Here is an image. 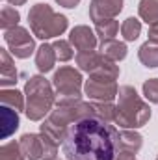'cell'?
I'll return each instance as SVG.
<instances>
[{
	"instance_id": "6da1fadb",
	"label": "cell",
	"mask_w": 158,
	"mask_h": 160,
	"mask_svg": "<svg viewBox=\"0 0 158 160\" xmlns=\"http://www.w3.org/2000/svg\"><path fill=\"white\" fill-rule=\"evenodd\" d=\"M119 130L99 118H86L73 123L63 142L67 160H116Z\"/></svg>"
},
{
	"instance_id": "7a4b0ae2",
	"label": "cell",
	"mask_w": 158,
	"mask_h": 160,
	"mask_svg": "<svg viewBox=\"0 0 158 160\" xmlns=\"http://www.w3.org/2000/svg\"><path fill=\"white\" fill-rule=\"evenodd\" d=\"M86 118H97L93 102H84L82 99H56L54 110L39 127L41 132L52 138L56 143H63L69 127Z\"/></svg>"
},
{
	"instance_id": "3957f363",
	"label": "cell",
	"mask_w": 158,
	"mask_h": 160,
	"mask_svg": "<svg viewBox=\"0 0 158 160\" xmlns=\"http://www.w3.org/2000/svg\"><path fill=\"white\" fill-rule=\"evenodd\" d=\"M151 119L149 104L138 95L132 86H121L116 104V125L121 128H141Z\"/></svg>"
},
{
	"instance_id": "277c9868",
	"label": "cell",
	"mask_w": 158,
	"mask_h": 160,
	"mask_svg": "<svg viewBox=\"0 0 158 160\" xmlns=\"http://www.w3.org/2000/svg\"><path fill=\"white\" fill-rule=\"evenodd\" d=\"M54 86L43 75L30 77L24 84V97H26V118L30 121H41L47 114H50L56 106V93Z\"/></svg>"
},
{
	"instance_id": "5b68a950",
	"label": "cell",
	"mask_w": 158,
	"mask_h": 160,
	"mask_svg": "<svg viewBox=\"0 0 158 160\" xmlns=\"http://www.w3.org/2000/svg\"><path fill=\"white\" fill-rule=\"evenodd\" d=\"M28 22H30L32 34L43 41L52 39V38H60L69 26L67 17L56 13L48 4L32 6L30 11H28Z\"/></svg>"
},
{
	"instance_id": "8992f818",
	"label": "cell",
	"mask_w": 158,
	"mask_h": 160,
	"mask_svg": "<svg viewBox=\"0 0 158 160\" xmlns=\"http://www.w3.org/2000/svg\"><path fill=\"white\" fill-rule=\"evenodd\" d=\"M52 86L58 93V99H82L84 78L80 69L62 65L52 77Z\"/></svg>"
},
{
	"instance_id": "52a82bcc",
	"label": "cell",
	"mask_w": 158,
	"mask_h": 160,
	"mask_svg": "<svg viewBox=\"0 0 158 160\" xmlns=\"http://www.w3.org/2000/svg\"><path fill=\"white\" fill-rule=\"evenodd\" d=\"M75 60L80 71L87 75H101V77H110L116 80L119 78V65H116V62L106 58L102 52H95V50L78 52Z\"/></svg>"
},
{
	"instance_id": "ba28073f",
	"label": "cell",
	"mask_w": 158,
	"mask_h": 160,
	"mask_svg": "<svg viewBox=\"0 0 158 160\" xmlns=\"http://www.w3.org/2000/svg\"><path fill=\"white\" fill-rule=\"evenodd\" d=\"M84 91L91 101L112 102L117 97L119 86L116 78L101 77V75H89V78L84 82Z\"/></svg>"
},
{
	"instance_id": "9c48e42d",
	"label": "cell",
	"mask_w": 158,
	"mask_h": 160,
	"mask_svg": "<svg viewBox=\"0 0 158 160\" xmlns=\"http://www.w3.org/2000/svg\"><path fill=\"white\" fill-rule=\"evenodd\" d=\"M4 41L7 45V50L21 60L30 58V54L36 50V41L30 36V32L22 26H15L4 32Z\"/></svg>"
},
{
	"instance_id": "30bf717a",
	"label": "cell",
	"mask_w": 158,
	"mask_h": 160,
	"mask_svg": "<svg viewBox=\"0 0 158 160\" xmlns=\"http://www.w3.org/2000/svg\"><path fill=\"white\" fill-rule=\"evenodd\" d=\"M123 11V0H91L89 2V19L93 22L104 19H116Z\"/></svg>"
},
{
	"instance_id": "8fae6325",
	"label": "cell",
	"mask_w": 158,
	"mask_h": 160,
	"mask_svg": "<svg viewBox=\"0 0 158 160\" xmlns=\"http://www.w3.org/2000/svg\"><path fill=\"white\" fill-rule=\"evenodd\" d=\"M69 43L73 45V48H77L78 52H89L97 48V34L89 28V26H75L69 34Z\"/></svg>"
},
{
	"instance_id": "7c38bea8",
	"label": "cell",
	"mask_w": 158,
	"mask_h": 160,
	"mask_svg": "<svg viewBox=\"0 0 158 160\" xmlns=\"http://www.w3.org/2000/svg\"><path fill=\"white\" fill-rule=\"evenodd\" d=\"M21 149L24 153V157L28 160H43L45 157V142H43V134H34V132H26L21 136L19 140Z\"/></svg>"
},
{
	"instance_id": "4fadbf2b",
	"label": "cell",
	"mask_w": 158,
	"mask_h": 160,
	"mask_svg": "<svg viewBox=\"0 0 158 160\" xmlns=\"http://www.w3.org/2000/svg\"><path fill=\"white\" fill-rule=\"evenodd\" d=\"M17 80H19V73H17V67L9 50L0 48V86L9 88V86H15Z\"/></svg>"
},
{
	"instance_id": "5bb4252c",
	"label": "cell",
	"mask_w": 158,
	"mask_h": 160,
	"mask_svg": "<svg viewBox=\"0 0 158 160\" xmlns=\"http://www.w3.org/2000/svg\"><path fill=\"white\" fill-rule=\"evenodd\" d=\"M143 145V138L140 132L132 130V128H123L119 132V142L117 147L119 151H125V153H130V155H136Z\"/></svg>"
},
{
	"instance_id": "9a60e30c",
	"label": "cell",
	"mask_w": 158,
	"mask_h": 160,
	"mask_svg": "<svg viewBox=\"0 0 158 160\" xmlns=\"http://www.w3.org/2000/svg\"><path fill=\"white\" fill-rule=\"evenodd\" d=\"M56 60H58V56H56V50H54L52 43H43L36 50V65H37L39 73H43V75L54 69Z\"/></svg>"
},
{
	"instance_id": "2e32d148",
	"label": "cell",
	"mask_w": 158,
	"mask_h": 160,
	"mask_svg": "<svg viewBox=\"0 0 158 160\" xmlns=\"http://www.w3.org/2000/svg\"><path fill=\"white\" fill-rule=\"evenodd\" d=\"M0 102H2V106H9V108H13L17 112L26 110V97H24V93L17 91L15 88L13 89L11 88H2V91H0Z\"/></svg>"
},
{
	"instance_id": "e0dca14e",
	"label": "cell",
	"mask_w": 158,
	"mask_h": 160,
	"mask_svg": "<svg viewBox=\"0 0 158 160\" xmlns=\"http://www.w3.org/2000/svg\"><path fill=\"white\" fill-rule=\"evenodd\" d=\"M99 52H102L106 58H110L112 62H121L126 58V45L123 41H117V39H108V41H102L101 47H99Z\"/></svg>"
},
{
	"instance_id": "ac0fdd59",
	"label": "cell",
	"mask_w": 158,
	"mask_h": 160,
	"mask_svg": "<svg viewBox=\"0 0 158 160\" xmlns=\"http://www.w3.org/2000/svg\"><path fill=\"white\" fill-rule=\"evenodd\" d=\"M0 121H2V138H9L19 128V112L9 106H2Z\"/></svg>"
},
{
	"instance_id": "d6986e66",
	"label": "cell",
	"mask_w": 158,
	"mask_h": 160,
	"mask_svg": "<svg viewBox=\"0 0 158 160\" xmlns=\"http://www.w3.org/2000/svg\"><path fill=\"white\" fill-rule=\"evenodd\" d=\"M138 58H140V62L147 69H156L158 67V45L156 43H151V41H145L140 47V50H138Z\"/></svg>"
},
{
	"instance_id": "ffe728a7",
	"label": "cell",
	"mask_w": 158,
	"mask_h": 160,
	"mask_svg": "<svg viewBox=\"0 0 158 160\" xmlns=\"http://www.w3.org/2000/svg\"><path fill=\"white\" fill-rule=\"evenodd\" d=\"M117 30H119V21H116V19H104V21L95 22V34L101 39V43L108 39H116Z\"/></svg>"
},
{
	"instance_id": "44dd1931",
	"label": "cell",
	"mask_w": 158,
	"mask_h": 160,
	"mask_svg": "<svg viewBox=\"0 0 158 160\" xmlns=\"http://www.w3.org/2000/svg\"><path fill=\"white\" fill-rule=\"evenodd\" d=\"M138 15L147 24L158 22V0H140L138 4Z\"/></svg>"
},
{
	"instance_id": "7402d4cb",
	"label": "cell",
	"mask_w": 158,
	"mask_h": 160,
	"mask_svg": "<svg viewBox=\"0 0 158 160\" xmlns=\"http://www.w3.org/2000/svg\"><path fill=\"white\" fill-rule=\"evenodd\" d=\"M19 21H21V13L19 9H15L13 6H4L2 11H0V26L2 30H9V28H15L19 26Z\"/></svg>"
},
{
	"instance_id": "603a6c76",
	"label": "cell",
	"mask_w": 158,
	"mask_h": 160,
	"mask_svg": "<svg viewBox=\"0 0 158 160\" xmlns=\"http://www.w3.org/2000/svg\"><path fill=\"white\" fill-rule=\"evenodd\" d=\"M141 34V21L134 19V17H128L123 21L121 24V36L125 41H136Z\"/></svg>"
},
{
	"instance_id": "cb8c5ba5",
	"label": "cell",
	"mask_w": 158,
	"mask_h": 160,
	"mask_svg": "<svg viewBox=\"0 0 158 160\" xmlns=\"http://www.w3.org/2000/svg\"><path fill=\"white\" fill-rule=\"evenodd\" d=\"M0 160H28L19 142H7L0 147Z\"/></svg>"
},
{
	"instance_id": "d4e9b609",
	"label": "cell",
	"mask_w": 158,
	"mask_h": 160,
	"mask_svg": "<svg viewBox=\"0 0 158 160\" xmlns=\"http://www.w3.org/2000/svg\"><path fill=\"white\" fill-rule=\"evenodd\" d=\"M93 108H95V116L99 119L106 121V123H116V104L114 102L93 101Z\"/></svg>"
},
{
	"instance_id": "484cf974",
	"label": "cell",
	"mask_w": 158,
	"mask_h": 160,
	"mask_svg": "<svg viewBox=\"0 0 158 160\" xmlns=\"http://www.w3.org/2000/svg\"><path fill=\"white\" fill-rule=\"evenodd\" d=\"M52 45H54V50H56V56H58L60 62H69V60L75 56V48H73V45H71L69 41L56 39Z\"/></svg>"
},
{
	"instance_id": "4316f807",
	"label": "cell",
	"mask_w": 158,
	"mask_h": 160,
	"mask_svg": "<svg viewBox=\"0 0 158 160\" xmlns=\"http://www.w3.org/2000/svg\"><path fill=\"white\" fill-rule=\"evenodd\" d=\"M143 95L149 102L158 104V78H149L143 82Z\"/></svg>"
},
{
	"instance_id": "83f0119b",
	"label": "cell",
	"mask_w": 158,
	"mask_h": 160,
	"mask_svg": "<svg viewBox=\"0 0 158 160\" xmlns=\"http://www.w3.org/2000/svg\"><path fill=\"white\" fill-rule=\"evenodd\" d=\"M147 36H149V41H151V43H156L158 45V22L149 26V34H147Z\"/></svg>"
},
{
	"instance_id": "f1b7e54d",
	"label": "cell",
	"mask_w": 158,
	"mask_h": 160,
	"mask_svg": "<svg viewBox=\"0 0 158 160\" xmlns=\"http://www.w3.org/2000/svg\"><path fill=\"white\" fill-rule=\"evenodd\" d=\"M54 2L63 6V8H67V9H73V8H77L80 4V0H54Z\"/></svg>"
},
{
	"instance_id": "f546056e",
	"label": "cell",
	"mask_w": 158,
	"mask_h": 160,
	"mask_svg": "<svg viewBox=\"0 0 158 160\" xmlns=\"http://www.w3.org/2000/svg\"><path fill=\"white\" fill-rule=\"evenodd\" d=\"M116 160H136V155H130V153H125V151H119Z\"/></svg>"
},
{
	"instance_id": "4dcf8cb0",
	"label": "cell",
	"mask_w": 158,
	"mask_h": 160,
	"mask_svg": "<svg viewBox=\"0 0 158 160\" xmlns=\"http://www.w3.org/2000/svg\"><path fill=\"white\" fill-rule=\"evenodd\" d=\"M6 2H7L9 6H22L26 0H6Z\"/></svg>"
},
{
	"instance_id": "1f68e13d",
	"label": "cell",
	"mask_w": 158,
	"mask_h": 160,
	"mask_svg": "<svg viewBox=\"0 0 158 160\" xmlns=\"http://www.w3.org/2000/svg\"><path fill=\"white\" fill-rule=\"evenodd\" d=\"M54 160H60V158H54Z\"/></svg>"
},
{
	"instance_id": "d6a6232c",
	"label": "cell",
	"mask_w": 158,
	"mask_h": 160,
	"mask_svg": "<svg viewBox=\"0 0 158 160\" xmlns=\"http://www.w3.org/2000/svg\"><path fill=\"white\" fill-rule=\"evenodd\" d=\"M156 160H158V157H156Z\"/></svg>"
}]
</instances>
